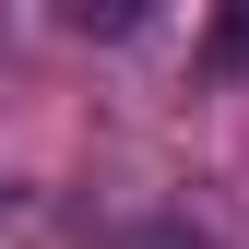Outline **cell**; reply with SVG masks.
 <instances>
[{
	"label": "cell",
	"instance_id": "cell-1",
	"mask_svg": "<svg viewBox=\"0 0 249 249\" xmlns=\"http://www.w3.org/2000/svg\"><path fill=\"white\" fill-rule=\"evenodd\" d=\"M237 59H249V12H226V24H213V71H237Z\"/></svg>",
	"mask_w": 249,
	"mask_h": 249
},
{
	"label": "cell",
	"instance_id": "cell-2",
	"mask_svg": "<svg viewBox=\"0 0 249 249\" xmlns=\"http://www.w3.org/2000/svg\"><path fill=\"white\" fill-rule=\"evenodd\" d=\"M12 213H24V190H12V178H0V226H12Z\"/></svg>",
	"mask_w": 249,
	"mask_h": 249
}]
</instances>
